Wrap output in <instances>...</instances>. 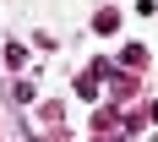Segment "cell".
I'll return each mask as SVG.
<instances>
[{"label":"cell","mask_w":158,"mask_h":142,"mask_svg":"<svg viewBox=\"0 0 158 142\" xmlns=\"http://www.w3.org/2000/svg\"><path fill=\"white\" fill-rule=\"evenodd\" d=\"M114 126H120V110H114V104H104V110H93V137H109Z\"/></svg>","instance_id":"6da1fadb"},{"label":"cell","mask_w":158,"mask_h":142,"mask_svg":"<svg viewBox=\"0 0 158 142\" xmlns=\"http://www.w3.org/2000/svg\"><path fill=\"white\" fill-rule=\"evenodd\" d=\"M93 28H98V38H109V33H120V11H114V6H104V11L93 16Z\"/></svg>","instance_id":"7a4b0ae2"},{"label":"cell","mask_w":158,"mask_h":142,"mask_svg":"<svg viewBox=\"0 0 158 142\" xmlns=\"http://www.w3.org/2000/svg\"><path fill=\"white\" fill-rule=\"evenodd\" d=\"M120 66H147V44H126L120 49Z\"/></svg>","instance_id":"3957f363"},{"label":"cell","mask_w":158,"mask_h":142,"mask_svg":"<svg viewBox=\"0 0 158 142\" xmlns=\"http://www.w3.org/2000/svg\"><path fill=\"white\" fill-rule=\"evenodd\" d=\"M33 93H38V88H33L27 77H16V82H11V98H16V104H33Z\"/></svg>","instance_id":"277c9868"},{"label":"cell","mask_w":158,"mask_h":142,"mask_svg":"<svg viewBox=\"0 0 158 142\" xmlns=\"http://www.w3.org/2000/svg\"><path fill=\"white\" fill-rule=\"evenodd\" d=\"M6 66H11V71H16V66H27V49H22V44H6Z\"/></svg>","instance_id":"5b68a950"},{"label":"cell","mask_w":158,"mask_h":142,"mask_svg":"<svg viewBox=\"0 0 158 142\" xmlns=\"http://www.w3.org/2000/svg\"><path fill=\"white\" fill-rule=\"evenodd\" d=\"M147 120H153V126H158V98H153V104H147Z\"/></svg>","instance_id":"8992f818"}]
</instances>
